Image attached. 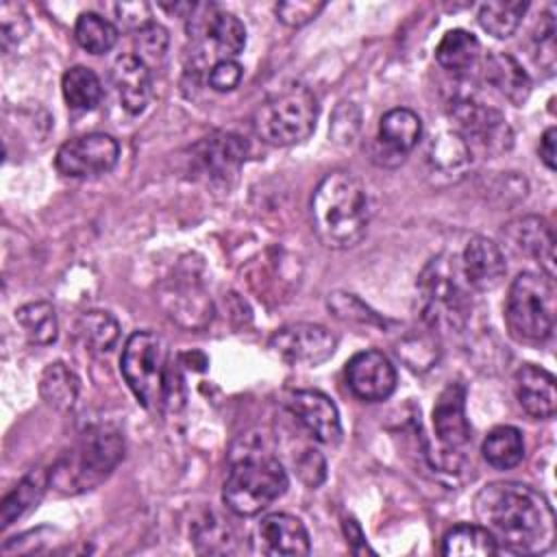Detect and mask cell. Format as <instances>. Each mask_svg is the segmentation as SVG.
<instances>
[{
    "label": "cell",
    "mask_w": 557,
    "mask_h": 557,
    "mask_svg": "<svg viewBox=\"0 0 557 557\" xmlns=\"http://www.w3.org/2000/svg\"><path fill=\"white\" fill-rule=\"evenodd\" d=\"M474 516L498 548L546 553L555 542V513L533 487L516 481L487 483L474 496Z\"/></svg>",
    "instance_id": "6da1fadb"
},
{
    "label": "cell",
    "mask_w": 557,
    "mask_h": 557,
    "mask_svg": "<svg viewBox=\"0 0 557 557\" xmlns=\"http://www.w3.org/2000/svg\"><path fill=\"white\" fill-rule=\"evenodd\" d=\"M370 215V194L352 172L333 170L315 185L311 224L326 248L344 250L357 246L368 233Z\"/></svg>",
    "instance_id": "7a4b0ae2"
},
{
    "label": "cell",
    "mask_w": 557,
    "mask_h": 557,
    "mask_svg": "<svg viewBox=\"0 0 557 557\" xmlns=\"http://www.w3.org/2000/svg\"><path fill=\"white\" fill-rule=\"evenodd\" d=\"M124 459V437L111 424H91L48 472L50 485L63 494L98 487Z\"/></svg>",
    "instance_id": "3957f363"
},
{
    "label": "cell",
    "mask_w": 557,
    "mask_h": 557,
    "mask_svg": "<svg viewBox=\"0 0 557 557\" xmlns=\"http://www.w3.org/2000/svg\"><path fill=\"white\" fill-rule=\"evenodd\" d=\"M459 261L448 255L433 257L418 276V311L433 333H459L472 309Z\"/></svg>",
    "instance_id": "277c9868"
},
{
    "label": "cell",
    "mask_w": 557,
    "mask_h": 557,
    "mask_svg": "<svg viewBox=\"0 0 557 557\" xmlns=\"http://www.w3.org/2000/svg\"><path fill=\"white\" fill-rule=\"evenodd\" d=\"M289 485L281 461L259 446H244L231 461L222 500L237 516H257L285 494Z\"/></svg>",
    "instance_id": "5b68a950"
},
{
    "label": "cell",
    "mask_w": 557,
    "mask_h": 557,
    "mask_svg": "<svg viewBox=\"0 0 557 557\" xmlns=\"http://www.w3.org/2000/svg\"><path fill=\"white\" fill-rule=\"evenodd\" d=\"M318 122V98L300 83L270 91L252 113L255 133L270 146L305 141Z\"/></svg>",
    "instance_id": "8992f818"
},
{
    "label": "cell",
    "mask_w": 557,
    "mask_h": 557,
    "mask_svg": "<svg viewBox=\"0 0 557 557\" xmlns=\"http://www.w3.org/2000/svg\"><path fill=\"white\" fill-rule=\"evenodd\" d=\"M170 359L163 339L152 331H135L122 350L120 372L146 409L165 405V389L170 379Z\"/></svg>",
    "instance_id": "52a82bcc"
},
{
    "label": "cell",
    "mask_w": 557,
    "mask_h": 557,
    "mask_svg": "<svg viewBox=\"0 0 557 557\" xmlns=\"http://www.w3.org/2000/svg\"><path fill=\"white\" fill-rule=\"evenodd\" d=\"M505 318L511 333L524 342H544L555 326L553 278L535 272H520L507 294Z\"/></svg>",
    "instance_id": "ba28073f"
},
{
    "label": "cell",
    "mask_w": 557,
    "mask_h": 557,
    "mask_svg": "<svg viewBox=\"0 0 557 557\" xmlns=\"http://www.w3.org/2000/svg\"><path fill=\"white\" fill-rule=\"evenodd\" d=\"M448 115L455 124L453 131L463 137L470 150L479 146L487 154H500L513 144V133L505 115L479 100L472 91H457L448 100Z\"/></svg>",
    "instance_id": "9c48e42d"
},
{
    "label": "cell",
    "mask_w": 557,
    "mask_h": 557,
    "mask_svg": "<svg viewBox=\"0 0 557 557\" xmlns=\"http://www.w3.org/2000/svg\"><path fill=\"white\" fill-rule=\"evenodd\" d=\"M202 13L189 17V35L196 41L198 61L209 67L222 59H235L246 46V28L242 20L215 7H200Z\"/></svg>",
    "instance_id": "30bf717a"
},
{
    "label": "cell",
    "mask_w": 557,
    "mask_h": 557,
    "mask_svg": "<svg viewBox=\"0 0 557 557\" xmlns=\"http://www.w3.org/2000/svg\"><path fill=\"white\" fill-rule=\"evenodd\" d=\"M120 146L107 133L78 135L57 150L54 165L70 178H96L111 172L117 163Z\"/></svg>",
    "instance_id": "8fae6325"
},
{
    "label": "cell",
    "mask_w": 557,
    "mask_h": 557,
    "mask_svg": "<svg viewBox=\"0 0 557 557\" xmlns=\"http://www.w3.org/2000/svg\"><path fill=\"white\" fill-rule=\"evenodd\" d=\"M270 348L292 366H318L335 352L337 337L322 324L294 322L270 337Z\"/></svg>",
    "instance_id": "7c38bea8"
},
{
    "label": "cell",
    "mask_w": 557,
    "mask_h": 557,
    "mask_svg": "<svg viewBox=\"0 0 557 557\" xmlns=\"http://www.w3.org/2000/svg\"><path fill=\"white\" fill-rule=\"evenodd\" d=\"M433 429L442 446V457H448L459 468L461 450L470 444V422L466 416V387L459 381L448 383L433 405Z\"/></svg>",
    "instance_id": "4fadbf2b"
},
{
    "label": "cell",
    "mask_w": 557,
    "mask_h": 557,
    "mask_svg": "<svg viewBox=\"0 0 557 557\" xmlns=\"http://www.w3.org/2000/svg\"><path fill=\"white\" fill-rule=\"evenodd\" d=\"M159 298L165 313L183 329H205L213 318L211 298L194 272L176 274L170 283L163 285Z\"/></svg>",
    "instance_id": "5bb4252c"
},
{
    "label": "cell",
    "mask_w": 557,
    "mask_h": 557,
    "mask_svg": "<svg viewBox=\"0 0 557 557\" xmlns=\"http://www.w3.org/2000/svg\"><path fill=\"white\" fill-rule=\"evenodd\" d=\"M285 407L294 420L320 444H337L342 422L335 403L318 389H296L285 396Z\"/></svg>",
    "instance_id": "9a60e30c"
},
{
    "label": "cell",
    "mask_w": 557,
    "mask_h": 557,
    "mask_svg": "<svg viewBox=\"0 0 557 557\" xmlns=\"http://www.w3.org/2000/svg\"><path fill=\"white\" fill-rule=\"evenodd\" d=\"M346 381L357 398L379 403L396 389V370L381 350H363L346 363Z\"/></svg>",
    "instance_id": "2e32d148"
},
{
    "label": "cell",
    "mask_w": 557,
    "mask_h": 557,
    "mask_svg": "<svg viewBox=\"0 0 557 557\" xmlns=\"http://www.w3.org/2000/svg\"><path fill=\"white\" fill-rule=\"evenodd\" d=\"M255 548L272 557L309 555L311 542L305 524L289 513H270L255 529Z\"/></svg>",
    "instance_id": "e0dca14e"
},
{
    "label": "cell",
    "mask_w": 557,
    "mask_h": 557,
    "mask_svg": "<svg viewBox=\"0 0 557 557\" xmlns=\"http://www.w3.org/2000/svg\"><path fill=\"white\" fill-rule=\"evenodd\" d=\"M459 268L466 285L474 292L496 289L503 283L507 272V263L500 246L481 235L468 242V246L463 248Z\"/></svg>",
    "instance_id": "ac0fdd59"
},
{
    "label": "cell",
    "mask_w": 557,
    "mask_h": 557,
    "mask_svg": "<svg viewBox=\"0 0 557 557\" xmlns=\"http://www.w3.org/2000/svg\"><path fill=\"white\" fill-rule=\"evenodd\" d=\"M248 141L235 133H213L194 148V163L209 181H226L246 161Z\"/></svg>",
    "instance_id": "d6986e66"
},
{
    "label": "cell",
    "mask_w": 557,
    "mask_h": 557,
    "mask_svg": "<svg viewBox=\"0 0 557 557\" xmlns=\"http://www.w3.org/2000/svg\"><path fill=\"white\" fill-rule=\"evenodd\" d=\"M509 246L535 259L548 278H555V235L550 224L540 215H524L509 222L503 231Z\"/></svg>",
    "instance_id": "ffe728a7"
},
{
    "label": "cell",
    "mask_w": 557,
    "mask_h": 557,
    "mask_svg": "<svg viewBox=\"0 0 557 557\" xmlns=\"http://www.w3.org/2000/svg\"><path fill=\"white\" fill-rule=\"evenodd\" d=\"M516 398L520 407L537 420H550L557 411V389L555 376L533 363H524L518 368L513 376Z\"/></svg>",
    "instance_id": "44dd1931"
},
{
    "label": "cell",
    "mask_w": 557,
    "mask_h": 557,
    "mask_svg": "<svg viewBox=\"0 0 557 557\" xmlns=\"http://www.w3.org/2000/svg\"><path fill=\"white\" fill-rule=\"evenodd\" d=\"M111 81L117 91L120 104L131 113H141L152 98L150 67L135 54H122L111 67Z\"/></svg>",
    "instance_id": "7402d4cb"
},
{
    "label": "cell",
    "mask_w": 557,
    "mask_h": 557,
    "mask_svg": "<svg viewBox=\"0 0 557 557\" xmlns=\"http://www.w3.org/2000/svg\"><path fill=\"white\" fill-rule=\"evenodd\" d=\"M483 76L513 107H522L531 96V78L524 67L507 52H492L483 61Z\"/></svg>",
    "instance_id": "603a6c76"
},
{
    "label": "cell",
    "mask_w": 557,
    "mask_h": 557,
    "mask_svg": "<svg viewBox=\"0 0 557 557\" xmlns=\"http://www.w3.org/2000/svg\"><path fill=\"white\" fill-rule=\"evenodd\" d=\"M420 137H422V120L411 109H405V107L389 109L379 122L376 141L396 161H403V157L418 146Z\"/></svg>",
    "instance_id": "cb8c5ba5"
},
{
    "label": "cell",
    "mask_w": 557,
    "mask_h": 557,
    "mask_svg": "<svg viewBox=\"0 0 557 557\" xmlns=\"http://www.w3.org/2000/svg\"><path fill=\"white\" fill-rule=\"evenodd\" d=\"M48 485H50V476L46 470L37 468L26 472L0 503V527L2 529L11 527L17 518H22L33 507H37Z\"/></svg>",
    "instance_id": "d4e9b609"
},
{
    "label": "cell",
    "mask_w": 557,
    "mask_h": 557,
    "mask_svg": "<svg viewBox=\"0 0 557 557\" xmlns=\"http://www.w3.org/2000/svg\"><path fill=\"white\" fill-rule=\"evenodd\" d=\"M496 553L498 544L481 524L461 522L442 537V555L446 557H492Z\"/></svg>",
    "instance_id": "484cf974"
},
{
    "label": "cell",
    "mask_w": 557,
    "mask_h": 557,
    "mask_svg": "<svg viewBox=\"0 0 557 557\" xmlns=\"http://www.w3.org/2000/svg\"><path fill=\"white\" fill-rule=\"evenodd\" d=\"M479 52H481V44L472 33L463 28H453V30H446L444 37L440 39L435 48V61L444 70L461 74L476 63Z\"/></svg>",
    "instance_id": "4316f807"
},
{
    "label": "cell",
    "mask_w": 557,
    "mask_h": 557,
    "mask_svg": "<svg viewBox=\"0 0 557 557\" xmlns=\"http://www.w3.org/2000/svg\"><path fill=\"white\" fill-rule=\"evenodd\" d=\"M481 453H483V459L496 470L516 468L524 457L522 433L516 426H509V424L494 426L485 435Z\"/></svg>",
    "instance_id": "83f0119b"
},
{
    "label": "cell",
    "mask_w": 557,
    "mask_h": 557,
    "mask_svg": "<svg viewBox=\"0 0 557 557\" xmlns=\"http://www.w3.org/2000/svg\"><path fill=\"white\" fill-rule=\"evenodd\" d=\"M78 376L61 361L48 363L39 379L41 398L59 411H70L78 400Z\"/></svg>",
    "instance_id": "f1b7e54d"
},
{
    "label": "cell",
    "mask_w": 557,
    "mask_h": 557,
    "mask_svg": "<svg viewBox=\"0 0 557 557\" xmlns=\"http://www.w3.org/2000/svg\"><path fill=\"white\" fill-rule=\"evenodd\" d=\"M426 157L433 172L453 176V174H461L468 168V163L472 161V150L459 133L448 131L433 137Z\"/></svg>",
    "instance_id": "f546056e"
},
{
    "label": "cell",
    "mask_w": 557,
    "mask_h": 557,
    "mask_svg": "<svg viewBox=\"0 0 557 557\" xmlns=\"http://www.w3.org/2000/svg\"><path fill=\"white\" fill-rule=\"evenodd\" d=\"M76 335L89 352L102 355L115 346L120 337V324L109 311L94 309L78 315Z\"/></svg>",
    "instance_id": "4dcf8cb0"
},
{
    "label": "cell",
    "mask_w": 557,
    "mask_h": 557,
    "mask_svg": "<svg viewBox=\"0 0 557 557\" xmlns=\"http://www.w3.org/2000/svg\"><path fill=\"white\" fill-rule=\"evenodd\" d=\"M63 98L74 111H91L102 100V83L94 70L85 65L70 67L61 78Z\"/></svg>",
    "instance_id": "1f68e13d"
},
{
    "label": "cell",
    "mask_w": 557,
    "mask_h": 557,
    "mask_svg": "<svg viewBox=\"0 0 557 557\" xmlns=\"http://www.w3.org/2000/svg\"><path fill=\"white\" fill-rule=\"evenodd\" d=\"M527 9L529 4L524 0H490L479 7L476 20L496 39H507L518 30Z\"/></svg>",
    "instance_id": "d6a6232c"
},
{
    "label": "cell",
    "mask_w": 557,
    "mask_h": 557,
    "mask_svg": "<svg viewBox=\"0 0 557 557\" xmlns=\"http://www.w3.org/2000/svg\"><path fill=\"white\" fill-rule=\"evenodd\" d=\"M15 320L22 326V331L30 344L48 346L59 335L57 313L50 302H44V300L28 302L15 311Z\"/></svg>",
    "instance_id": "836d02e7"
},
{
    "label": "cell",
    "mask_w": 557,
    "mask_h": 557,
    "mask_svg": "<svg viewBox=\"0 0 557 557\" xmlns=\"http://www.w3.org/2000/svg\"><path fill=\"white\" fill-rule=\"evenodd\" d=\"M74 37L89 54H104L117 41V26L100 13H81L74 24Z\"/></svg>",
    "instance_id": "e575fe53"
},
{
    "label": "cell",
    "mask_w": 557,
    "mask_h": 557,
    "mask_svg": "<svg viewBox=\"0 0 557 557\" xmlns=\"http://www.w3.org/2000/svg\"><path fill=\"white\" fill-rule=\"evenodd\" d=\"M194 544L200 553H228L233 535L224 520L213 513H207L194 524Z\"/></svg>",
    "instance_id": "d590c367"
},
{
    "label": "cell",
    "mask_w": 557,
    "mask_h": 557,
    "mask_svg": "<svg viewBox=\"0 0 557 557\" xmlns=\"http://www.w3.org/2000/svg\"><path fill=\"white\" fill-rule=\"evenodd\" d=\"M168 44H170L168 30L157 22H146L135 30V52H137L135 57L144 61L148 67L150 63L161 61L165 57Z\"/></svg>",
    "instance_id": "8d00e7d4"
},
{
    "label": "cell",
    "mask_w": 557,
    "mask_h": 557,
    "mask_svg": "<svg viewBox=\"0 0 557 557\" xmlns=\"http://www.w3.org/2000/svg\"><path fill=\"white\" fill-rule=\"evenodd\" d=\"M329 309L335 318L346 322H359V324H379L383 326L385 320H381L363 300H359L355 294L346 292H333L329 294Z\"/></svg>",
    "instance_id": "74e56055"
},
{
    "label": "cell",
    "mask_w": 557,
    "mask_h": 557,
    "mask_svg": "<svg viewBox=\"0 0 557 557\" xmlns=\"http://www.w3.org/2000/svg\"><path fill=\"white\" fill-rule=\"evenodd\" d=\"M28 33V17L20 4H2L0 7V37L2 48L9 50L13 44H20L22 37Z\"/></svg>",
    "instance_id": "f35d334b"
},
{
    "label": "cell",
    "mask_w": 557,
    "mask_h": 557,
    "mask_svg": "<svg viewBox=\"0 0 557 557\" xmlns=\"http://www.w3.org/2000/svg\"><path fill=\"white\" fill-rule=\"evenodd\" d=\"M324 9V2H309V0H289V2H278L276 4V17L287 24V26H305L318 13Z\"/></svg>",
    "instance_id": "ab89813d"
},
{
    "label": "cell",
    "mask_w": 557,
    "mask_h": 557,
    "mask_svg": "<svg viewBox=\"0 0 557 557\" xmlns=\"http://www.w3.org/2000/svg\"><path fill=\"white\" fill-rule=\"evenodd\" d=\"M296 474L307 487H318L326 476V461L315 448H305L296 459Z\"/></svg>",
    "instance_id": "60d3db41"
},
{
    "label": "cell",
    "mask_w": 557,
    "mask_h": 557,
    "mask_svg": "<svg viewBox=\"0 0 557 557\" xmlns=\"http://www.w3.org/2000/svg\"><path fill=\"white\" fill-rule=\"evenodd\" d=\"M242 74H244V70L235 59H222L209 67L207 81H209L211 89H215V91H231L239 85Z\"/></svg>",
    "instance_id": "b9f144b4"
},
{
    "label": "cell",
    "mask_w": 557,
    "mask_h": 557,
    "mask_svg": "<svg viewBox=\"0 0 557 557\" xmlns=\"http://www.w3.org/2000/svg\"><path fill=\"white\" fill-rule=\"evenodd\" d=\"M555 141H557V128L550 126L544 131L542 139H540V159L542 163L548 168V170H555V157H557V150H555Z\"/></svg>",
    "instance_id": "7bdbcfd3"
},
{
    "label": "cell",
    "mask_w": 557,
    "mask_h": 557,
    "mask_svg": "<svg viewBox=\"0 0 557 557\" xmlns=\"http://www.w3.org/2000/svg\"><path fill=\"white\" fill-rule=\"evenodd\" d=\"M344 531H346V537H348V546H350V550L352 553H366L368 550V546H366V537H363V533H361V529H359V524L350 518H346L344 520Z\"/></svg>",
    "instance_id": "ee69618b"
}]
</instances>
